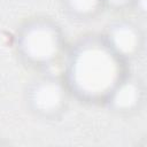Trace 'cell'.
Segmentation results:
<instances>
[{"label": "cell", "instance_id": "1", "mask_svg": "<svg viewBox=\"0 0 147 147\" xmlns=\"http://www.w3.org/2000/svg\"><path fill=\"white\" fill-rule=\"evenodd\" d=\"M63 57L62 78L71 95L90 105H103L114 86L129 72L127 63L110 49L102 34L83 36Z\"/></svg>", "mask_w": 147, "mask_h": 147}, {"label": "cell", "instance_id": "2", "mask_svg": "<svg viewBox=\"0 0 147 147\" xmlns=\"http://www.w3.org/2000/svg\"><path fill=\"white\" fill-rule=\"evenodd\" d=\"M14 46L23 63L40 70L59 62L67 52L65 37L61 26L45 16L24 21L16 30Z\"/></svg>", "mask_w": 147, "mask_h": 147}, {"label": "cell", "instance_id": "3", "mask_svg": "<svg viewBox=\"0 0 147 147\" xmlns=\"http://www.w3.org/2000/svg\"><path fill=\"white\" fill-rule=\"evenodd\" d=\"M71 93L62 78L52 74H44L32 79L24 92L26 108L41 119L61 117L69 106Z\"/></svg>", "mask_w": 147, "mask_h": 147}, {"label": "cell", "instance_id": "4", "mask_svg": "<svg viewBox=\"0 0 147 147\" xmlns=\"http://www.w3.org/2000/svg\"><path fill=\"white\" fill-rule=\"evenodd\" d=\"M102 37L110 49L125 63L138 57L145 45V37L140 26L126 18L109 23Z\"/></svg>", "mask_w": 147, "mask_h": 147}, {"label": "cell", "instance_id": "5", "mask_svg": "<svg viewBox=\"0 0 147 147\" xmlns=\"http://www.w3.org/2000/svg\"><path fill=\"white\" fill-rule=\"evenodd\" d=\"M146 99L142 80L127 72L110 91L103 106L111 113L130 116L141 110Z\"/></svg>", "mask_w": 147, "mask_h": 147}, {"label": "cell", "instance_id": "6", "mask_svg": "<svg viewBox=\"0 0 147 147\" xmlns=\"http://www.w3.org/2000/svg\"><path fill=\"white\" fill-rule=\"evenodd\" d=\"M61 3L63 10L77 21L92 20L105 9L102 0H61Z\"/></svg>", "mask_w": 147, "mask_h": 147}, {"label": "cell", "instance_id": "7", "mask_svg": "<svg viewBox=\"0 0 147 147\" xmlns=\"http://www.w3.org/2000/svg\"><path fill=\"white\" fill-rule=\"evenodd\" d=\"M105 8H108L114 11H122L130 9L133 6L134 0H102Z\"/></svg>", "mask_w": 147, "mask_h": 147}, {"label": "cell", "instance_id": "8", "mask_svg": "<svg viewBox=\"0 0 147 147\" xmlns=\"http://www.w3.org/2000/svg\"><path fill=\"white\" fill-rule=\"evenodd\" d=\"M132 8L139 14V15H145L147 11V0H134Z\"/></svg>", "mask_w": 147, "mask_h": 147}]
</instances>
